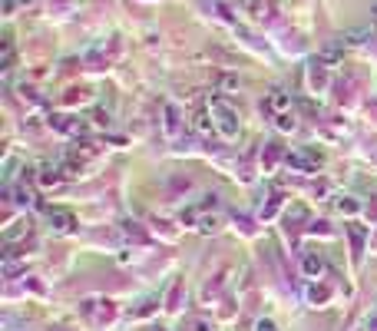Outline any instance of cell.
Segmentation results:
<instances>
[{
	"mask_svg": "<svg viewBox=\"0 0 377 331\" xmlns=\"http://www.w3.org/2000/svg\"><path fill=\"white\" fill-rule=\"evenodd\" d=\"M258 331H275V325H271V321H262V325H258Z\"/></svg>",
	"mask_w": 377,
	"mask_h": 331,
	"instance_id": "6da1fadb",
	"label": "cell"
}]
</instances>
